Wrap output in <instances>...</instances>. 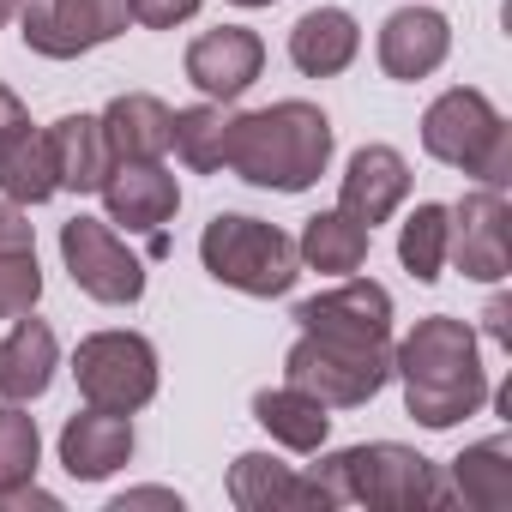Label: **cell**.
Here are the masks:
<instances>
[{
  "label": "cell",
  "instance_id": "4",
  "mask_svg": "<svg viewBox=\"0 0 512 512\" xmlns=\"http://www.w3.org/2000/svg\"><path fill=\"white\" fill-rule=\"evenodd\" d=\"M199 266L211 284L235 290V296H253V302H272V296H290L296 278H302V260H296V241L266 223V217H247V211H217L205 229H199Z\"/></svg>",
  "mask_w": 512,
  "mask_h": 512
},
{
  "label": "cell",
  "instance_id": "19",
  "mask_svg": "<svg viewBox=\"0 0 512 512\" xmlns=\"http://www.w3.org/2000/svg\"><path fill=\"white\" fill-rule=\"evenodd\" d=\"M103 121V139L115 151V163H157L169 157V127H175V109L151 91H121L109 97V109L97 115Z\"/></svg>",
  "mask_w": 512,
  "mask_h": 512
},
{
  "label": "cell",
  "instance_id": "3",
  "mask_svg": "<svg viewBox=\"0 0 512 512\" xmlns=\"http://www.w3.org/2000/svg\"><path fill=\"white\" fill-rule=\"evenodd\" d=\"M302 482H308V506H320V512H332V506H374V512L452 506L440 464L404 440H368V446L326 452Z\"/></svg>",
  "mask_w": 512,
  "mask_h": 512
},
{
  "label": "cell",
  "instance_id": "17",
  "mask_svg": "<svg viewBox=\"0 0 512 512\" xmlns=\"http://www.w3.org/2000/svg\"><path fill=\"white\" fill-rule=\"evenodd\" d=\"M61 374V338L49 320L19 314L0 338V404H37Z\"/></svg>",
  "mask_w": 512,
  "mask_h": 512
},
{
  "label": "cell",
  "instance_id": "32",
  "mask_svg": "<svg viewBox=\"0 0 512 512\" xmlns=\"http://www.w3.org/2000/svg\"><path fill=\"white\" fill-rule=\"evenodd\" d=\"M127 506H169V512H181V494L175 488H127V494L109 500V512H127Z\"/></svg>",
  "mask_w": 512,
  "mask_h": 512
},
{
  "label": "cell",
  "instance_id": "33",
  "mask_svg": "<svg viewBox=\"0 0 512 512\" xmlns=\"http://www.w3.org/2000/svg\"><path fill=\"white\" fill-rule=\"evenodd\" d=\"M19 127H31V109H25V97L13 85H0V145H7Z\"/></svg>",
  "mask_w": 512,
  "mask_h": 512
},
{
  "label": "cell",
  "instance_id": "28",
  "mask_svg": "<svg viewBox=\"0 0 512 512\" xmlns=\"http://www.w3.org/2000/svg\"><path fill=\"white\" fill-rule=\"evenodd\" d=\"M43 470V428L25 404H0V500L37 482Z\"/></svg>",
  "mask_w": 512,
  "mask_h": 512
},
{
  "label": "cell",
  "instance_id": "2",
  "mask_svg": "<svg viewBox=\"0 0 512 512\" xmlns=\"http://www.w3.org/2000/svg\"><path fill=\"white\" fill-rule=\"evenodd\" d=\"M338 151V127L320 103L284 97L272 109L229 115V175H241L260 193H308Z\"/></svg>",
  "mask_w": 512,
  "mask_h": 512
},
{
  "label": "cell",
  "instance_id": "24",
  "mask_svg": "<svg viewBox=\"0 0 512 512\" xmlns=\"http://www.w3.org/2000/svg\"><path fill=\"white\" fill-rule=\"evenodd\" d=\"M446 494L476 506V512H506L512 506V446L506 440H476L452 458Z\"/></svg>",
  "mask_w": 512,
  "mask_h": 512
},
{
  "label": "cell",
  "instance_id": "25",
  "mask_svg": "<svg viewBox=\"0 0 512 512\" xmlns=\"http://www.w3.org/2000/svg\"><path fill=\"white\" fill-rule=\"evenodd\" d=\"M229 500L241 512H284V506H308V482L278 452H241L229 464Z\"/></svg>",
  "mask_w": 512,
  "mask_h": 512
},
{
  "label": "cell",
  "instance_id": "22",
  "mask_svg": "<svg viewBox=\"0 0 512 512\" xmlns=\"http://www.w3.org/2000/svg\"><path fill=\"white\" fill-rule=\"evenodd\" d=\"M49 133V151H55V175H61V193H97L115 169V151L103 139V121L97 115H61Z\"/></svg>",
  "mask_w": 512,
  "mask_h": 512
},
{
  "label": "cell",
  "instance_id": "5",
  "mask_svg": "<svg viewBox=\"0 0 512 512\" xmlns=\"http://www.w3.org/2000/svg\"><path fill=\"white\" fill-rule=\"evenodd\" d=\"M422 151L476 187H506L512 181V121L494 109L488 91L452 85L422 109Z\"/></svg>",
  "mask_w": 512,
  "mask_h": 512
},
{
  "label": "cell",
  "instance_id": "35",
  "mask_svg": "<svg viewBox=\"0 0 512 512\" xmlns=\"http://www.w3.org/2000/svg\"><path fill=\"white\" fill-rule=\"evenodd\" d=\"M13 19H19V0H0V31H7Z\"/></svg>",
  "mask_w": 512,
  "mask_h": 512
},
{
  "label": "cell",
  "instance_id": "21",
  "mask_svg": "<svg viewBox=\"0 0 512 512\" xmlns=\"http://www.w3.org/2000/svg\"><path fill=\"white\" fill-rule=\"evenodd\" d=\"M368 247H374V229H362L350 211H314L296 235V260L302 272H320V278H350L368 266Z\"/></svg>",
  "mask_w": 512,
  "mask_h": 512
},
{
  "label": "cell",
  "instance_id": "15",
  "mask_svg": "<svg viewBox=\"0 0 512 512\" xmlns=\"http://www.w3.org/2000/svg\"><path fill=\"white\" fill-rule=\"evenodd\" d=\"M404 199H410V163L398 145L374 139V145L350 151V163L338 175V211H350L362 229H374V223H392L404 211Z\"/></svg>",
  "mask_w": 512,
  "mask_h": 512
},
{
  "label": "cell",
  "instance_id": "27",
  "mask_svg": "<svg viewBox=\"0 0 512 512\" xmlns=\"http://www.w3.org/2000/svg\"><path fill=\"white\" fill-rule=\"evenodd\" d=\"M446 235H452V211L440 199H422L404 223H398V266L416 284H440L446 278Z\"/></svg>",
  "mask_w": 512,
  "mask_h": 512
},
{
  "label": "cell",
  "instance_id": "12",
  "mask_svg": "<svg viewBox=\"0 0 512 512\" xmlns=\"http://www.w3.org/2000/svg\"><path fill=\"white\" fill-rule=\"evenodd\" d=\"M187 67V85L211 103H241L266 73V37L247 31V25H217V31H199L181 55Z\"/></svg>",
  "mask_w": 512,
  "mask_h": 512
},
{
  "label": "cell",
  "instance_id": "16",
  "mask_svg": "<svg viewBox=\"0 0 512 512\" xmlns=\"http://www.w3.org/2000/svg\"><path fill=\"white\" fill-rule=\"evenodd\" d=\"M133 446H139L133 416L97 410V404H85L79 416H67V428H61V440H55L61 470H67L73 482H109L115 470L133 464Z\"/></svg>",
  "mask_w": 512,
  "mask_h": 512
},
{
  "label": "cell",
  "instance_id": "20",
  "mask_svg": "<svg viewBox=\"0 0 512 512\" xmlns=\"http://www.w3.org/2000/svg\"><path fill=\"white\" fill-rule=\"evenodd\" d=\"M253 422L272 434V446L302 452V458L326 452V440H332V410H326L314 392L290 386V380H284V386H266V392H253Z\"/></svg>",
  "mask_w": 512,
  "mask_h": 512
},
{
  "label": "cell",
  "instance_id": "36",
  "mask_svg": "<svg viewBox=\"0 0 512 512\" xmlns=\"http://www.w3.org/2000/svg\"><path fill=\"white\" fill-rule=\"evenodd\" d=\"M229 7H241V13H260V7H278V0H229Z\"/></svg>",
  "mask_w": 512,
  "mask_h": 512
},
{
  "label": "cell",
  "instance_id": "7",
  "mask_svg": "<svg viewBox=\"0 0 512 512\" xmlns=\"http://www.w3.org/2000/svg\"><path fill=\"white\" fill-rule=\"evenodd\" d=\"M284 380L314 392L326 410H362L392 380V344H338V338L302 332L284 350Z\"/></svg>",
  "mask_w": 512,
  "mask_h": 512
},
{
  "label": "cell",
  "instance_id": "13",
  "mask_svg": "<svg viewBox=\"0 0 512 512\" xmlns=\"http://www.w3.org/2000/svg\"><path fill=\"white\" fill-rule=\"evenodd\" d=\"M452 55V19L440 7H422V0H410V7L386 13L380 37H374V61L386 79L398 85H416V79H434Z\"/></svg>",
  "mask_w": 512,
  "mask_h": 512
},
{
  "label": "cell",
  "instance_id": "11",
  "mask_svg": "<svg viewBox=\"0 0 512 512\" xmlns=\"http://www.w3.org/2000/svg\"><path fill=\"white\" fill-rule=\"evenodd\" d=\"M296 332H314V338H338V344H392V290L374 284V278H338V290H320L308 302H296Z\"/></svg>",
  "mask_w": 512,
  "mask_h": 512
},
{
  "label": "cell",
  "instance_id": "8",
  "mask_svg": "<svg viewBox=\"0 0 512 512\" xmlns=\"http://www.w3.org/2000/svg\"><path fill=\"white\" fill-rule=\"evenodd\" d=\"M61 266L73 278L79 296L103 302V308H133L145 302V260L127 247V235L109 217H67L61 223Z\"/></svg>",
  "mask_w": 512,
  "mask_h": 512
},
{
  "label": "cell",
  "instance_id": "1",
  "mask_svg": "<svg viewBox=\"0 0 512 512\" xmlns=\"http://www.w3.org/2000/svg\"><path fill=\"white\" fill-rule=\"evenodd\" d=\"M392 380H404V410L434 434L482 416L494 392L482 368V338L470 332V320L452 314H428L392 344Z\"/></svg>",
  "mask_w": 512,
  "mask_h": 512
},
{
  "label": "cell",
  "instance_id": "9",
  "mask_svg": "<svg viewBox=\"0 0 512 512\" xmlns=\"http://www.w3.org/2000/svg\"><path fill=\"white\" fill-rule=\"evenodd\" d=\"M133 25L127 0H19V37L43 61H79Z\"/></svg>",
  "mask_w": 512,
  "mask_h": 512
},
{
  "label": "cell",
  "instance_id": "34",
  "mask_svg": "<svg viewBox=\"0 0 512 512\" xmlns=\"http://www.w3.org/2000/svg\"><path fill=\"white\" fill-rule=\"evenodd\" d=\"M506 314H512V308H506V296H494V302H488V314H482V320H488V338H494V344H506Z\"/></svg>",
  "mask_w": 512,
  "mask_h": 512
},
{
  "label": "cell",
  "instance_id": "23",
  "mask_svg": "<svg viewBox=\"0 0 512 512\" xmlns=\"http://www.w3.org/2000/svg\"><path fill=\"white\" fill-rule=\"evenodd\" d=\"M55 193H61V175H55L49 133H43V127H19L7 145H0V199L37 211V205H49Z\"/></svg>",
  "mask_w": 512,
  "mask_h": 512
},
{
  "label": "cell",
  "instance_id": "18",
  "mask_svg": "<svg viewBox=\"0 0 512 512\" xmlns=\"http://www.w3.org/2000/svg\"><path fill=\"white\" fill-rule=\"evenodd\" d=\"M362 55V25L350 7H308L290 25V67L302 79H338Z\"/></svg>",
  "mask_w": 512,
  "mask_h": 512
},
{
  "label": "cell",
  "instance_id": "10",
  "mask_svg": "<svg viewBox=\"0 0 512 512\" xmlns=\"http://www.w3.org/2000/svg\"><path fill=\"white\" fill-rule=\"evenodd\" d=\"M452 211L446 266H458L470 284H500L512 272V205L506 187H470Z\"/></svg>",
  "mask_w": 512,
  "mask_h": 512
},
{
  "label": "cell",
  "instance_id": "26",
  "mask_svg": "<svg viewBox=\"0 0 512 512\" xmlns=\"http://www.w3.org/2000/svg\"><path fill=\"white\" fill-rule=\"evenodd\" d=\"M169 151H175L193 175H223V163H229V103L199 97V103L175 109Z\"/></svg>",
  "mask_w": 512,
  "mask_h": 512
},
{
  "label": "cell",
  "instance_id": "29",
  "mask_svg": "<svg viewBox=\"0 0 512 512\" xmlns=\"http://www.w3.org/2000/svg\"><path fill=\"white\" fill-rule=\"evenodd\" d=\"M43 302V266L31 253H0V320H19Z\"/></svg>",
  "mask_w": 512,
  "mask_h": 512
},
{
  "label": "cell",
  "instance_id": "6",
  "mask_svg": "<svg viewBox=\"0 0 512 512\" xmlns=\"http://www.w3.org/2000/svg\"><path fill=\"white\" fill-rule=\"evenodd\" d=\"M73 380H79V398H85V404L139 416V410L157 398V386H163V362H157V344H151L145 332L109 326V332L79 338V350H73Z\"/></svg>",
  "mask_w": 512,
  "mask_h": 512
},
{
  "label": "cell",
  "instance_id": "30",
  "mask_svg": "<svg viewBox=\"0 0 512 512\" xmlns=\"http://www.w3.org/2000/svg\"><path fill=\"white\" fill-rule=\"evenodd\" d=\"M199 7H205V0H127L133 25H145V31H175V25L199 19Z\"/></svg>",
  "mask_w": 512,
  "mask_h": 512
},
{
  "label": "cell",
  "instance_id": "31",
  "mask_svg": "<svg viewBox=\"0 0 512 512\" xmlns=\"http://www.w3.org/2000/svg\"><path fill=\"white\" fill-rule=\"evenodd\" d=\"M31 247H37V223H31V211L13 205V199H0V253H31Z\"/></svg>",
  "mask_w": 512,
  "mask_h": 512
},
{
  "label": "cell",
  "instance_id": "14",
  "mask_svg": "<svg viewBox=\"0 0 512 512\" xmlns=\"http://www.w3.org/2000/svg\"><path fill=\"white\" fill-rule=\"evenodd\" d=\"M97 199L121 235H157L181 211V181L163 157L157 163H115L109 181L97 187Z\"/></svg>",
  "mask_w": 512,
  "mask_h": 512
}]
</instances>
